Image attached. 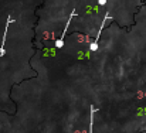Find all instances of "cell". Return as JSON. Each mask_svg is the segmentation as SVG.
Listing matches in <instances>:
<instances>
[{"label": "cell", "mask_w": 146, "mask_h": 133, "mask_svg": "<svg viewBox=\"0 0 146 133\" xmlns=\"http://www.w3.org/2000/svg\"><path fill=\"white\" fill-rule=\"evenodd\" d=\"M108 20H112V17H111V14L109 13H106L105 14V17H104V20H102V24H101V27H99V30H98V34L97 37H95V40H94V43L91 44V51H97L98 50V43H99V37H101V33H102V30H104V27H105V23L108 21Z\"/></svg>", "instance_id": "1"}, {"label": "cell", "mask_w": 146, "mask_h": 133, "mask_svg": "<svg viewBox=\"0 0 146 133\" xmlns=\"http://www.w3.org/2000/svg\"><path fill=\"white\" fill-rule=\"evenodd\" d=\"M74 16H77V14H75V10H72V11H71V14H70L68 20H67V24H65V28H64V31H62L61 37L55 41V48H62V45H64V38H65V34H67V30H68V26H70V23H71V20H72V17H74Z\"/></svg>", "instance_id": "2"}, {"label": "cell", "mask_w": 146, "mask_h": 133, "mask_svg": "<svg viewBox=\"0 0 146 133\" xmlns=\"http://www.w3.org/2000/svg\"><path fill=\"white\" fill-rule=\"evenodd\" d=\"M10 23H13V19L9 16L7 17V21H6V28H4V34H3V40H1V44H0V57H3L6 54V50H4V44H6V37H7V30H9V26Z\"/></svg>", "instance_id": "3"}, {"label": "cell", "mask_w": 146, "mask_h": 133, "mask_svg": "<svg viewBox=\"0 0 146 133\" xmlns=\"http://www.w3.org/2000/svg\"><path fill=\"white\" fill-rule=\"evenodd\" d=\"M90 111H91V115H90V133H92V128H94V115H95V112H98V109L91 105V106H90Z\"/></svg>", "instance_id": "4"}, {"label": "cell", "mask_w": 146, "mask_h": 133, "mask_svg": "<svg viewBox=\"0 0 146 133\" xmlns=\"http://www.w3.org/2000/svg\"><path fill=\"white\" fill-rule=\"evenodd\" d=\"M98 3H99V6H104L106 3V0H98Z\"/></svg>", "instance_id": "5"}]
</instances>
